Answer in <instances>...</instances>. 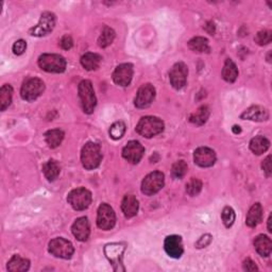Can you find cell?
I'll return each mask as SVG.
<instances>
[{"label":"cell","mask_w":272,"mask_h":272,"mask_svg":"<svg viewBox=\"0 0 272 272\" xmlns=\"http://www.w3.org/2000/svg\"><path fill=\"white\" fill-rule=\"evenodd\" d=\"M212 235L211 234H204L203 236H201L199 238V240L196 243V247L198 249H201V248H205L209 244L212 243Z\"/></svg>","instance_id":"obj_38"},{"label":"cell","mask_w":272,"mask_h":272,"mask_svg":"<svg viewBox=\"0 0 272 272\" xmlns=\"http://www.w3.org/2000/svg\"><path fill=\"white\" fill-rule=\"evenodd\" d=\"M272 40V33L271 31L269 30H263V31H259V32L256 34L255 36V43L259 46H265V45H268L269 43H271Z\"/></svg>","instance_id":"obj_37"},{"label":"cell","mask_w":272,"mask_h":272,"mask_svg":"<svg viewBox=\"0 0 272 272\" xmlns=\"http://www.w3.org/2000/svg\"><path fill=\"white\" fill-rule=\"evenodd\" d=\"M102 58L97 53L88 52L81 58V64L86 70H96L100 66Z\"/></svg>","instance_id":"obj_26"},{"label":"cell","mask_w":272,"mask_h":272,"mask_svg":"<svg viewBox=\"0 0 272 272\" xmlns=\"http://www.w3.org/2000/svg\"><path fill=\"white\" fill-rule=\"evenodd\" d=\"M39 66L47 72L61 73L66 69V60L60 54L44 53L39 58Z\"/></svg>","instance_id":"obj_4"},{"label":"cell","mask_w":272,"mask_h":272,"mask_svg":"<svg viewBox=\"0 0 272 272\" xmlns=\"http://www.w3.org/2000/svg\"><path fill=\"white\" fill-rule=\"evenodd\" d=\"M133 77V65L125 63L116 67L113 72L114 82L119 86H128L132 81Z\"/></svg>","instance_id":"obj_14"},{"label":"cell","mask_w":272,"mask_h":272,"mask_svg":"<svg viewBox=\"0 0 272 272\" xmlns=\"http://www.w3.org/2000/svg\"><path fill=\"white\" fill-rule=\"evenodd\" d=\"M115 31L110 28V27H106L103 29L101 35L99 36L98 39V45L100 46L101 48H107L109 47L115 40Z\"/></svg>","instance_id":"obj_32"},{"label":"cell","mask_w":272,"mask_h":272,"mask_svg":"<svg viewBox=\"0 0 272 272\" xmlns=\"http://www.w3.org/2000/svg\"><path fill=\"white\" fill-rule=\"evenodd\" d=\"M48 250L49 253H51L53 256L64 259L71 258V256L73 255V252H75L72 244L62 237L52 239L51 242L49 243Z\"/></svg>","instance_id":"obj_9"},{"label":"cell","mask_w":272,"mask_h":272,"mask_svg":"<svg viewBox=\"0 0 272 272\" xmlns=\"http://www.w3.org/2000/svg\"><path fill=\"white\" fill-rule=\"evenodd\" d=\"M27 49V43L23 40H18L14 43L13 45V52L16 55H22Z\"/></svg>","instance_id":"obj_39"},{"label":"cell","mask_w":272,"mask_h":272,"mask_svg":"<svg viewBox=\"0 0 272 272\" xmlns=\"http://www.w3.org/2000/svg\"><path fill=\"white\" fill-rule=\"evenodd\" d=\"M202 190V182L197 178L190 179L189 182L186 184V193L190 197H195L200 194Z\"/></svg>","instance_id":"obj_34"},{"label":"cell","mask_w":272,"mask_h":272,"mask_svg":"<svg viewBox=\"0 0 272 272\" xmlns=\"http://www.w3.org/2000/svg\"><path fill=\"white\" fill-rule=\"evenodd\" d=\"M30 268V261L20 255H14L8 263V270L12 272H23Z\"/></svg>","instance_id":"obj_27"},{"label":"cell","mask_w":272,"mask_h":272,"mask_svg":"<svg viewBox=\"0 0 272 272\" xmlns=\"http://www.w3.org/2000/svg\"><path fill=\"white\" fill-rule=\"evenodd\" d=\"M271 219H272V217H271V215L269 216V218H268V231L271 233L272 232V227H271Z\"/></svg>","instance_id":"obj_45"},{"label":"cell","mask_w":272,"mask_h":272,"mask_svg":"<svg viewBox=\"0 0 272 272\" xmlns=\"http://www.w3.org/2000/svg\"><path fill=\"white\" fill-rule=\"evenodd\" d=\"M102 159L101 147L96 143H88L81 152V162L85 169H96Z\"/></svg>","instance_id":"obj_2"},{"label":"cell","mask_w":272,"mask_h":272,"mask_svg":"<svg viewBox=\"0 0 272 272\" xmlns=\"http://www.w3.org/2000/svg\"><path fill=\"white\" fill-rule=\"evenodd\" d=\"M204 28H205L206 32H208L209 34L213 35L215 33V24L213 23H208Z\"/></svg>","instance_id":"obj_43"},{"label":"cell","mask_w":272,"mask_h":272,"mask_svg":"<svg viewBox=\"0 0 272 272\" xmlns=\"http://www.w3.org/2000/svg\"><path fill=\"white\" fill-rule=\"evenodd\" d=\"M71 231L73 236H75L80 242H86L90 237L91 227L89 219L86 217L78 218L71 227Z\"/></svg>","instance_id":"obj_17"},{"label":"cell","mask_w":272,"mask_h":272,"mask_svg":"<svg viewBox=\"0 0 272 272\" xmlns=\"http://www.w3.org/2000/svg\"><path fill=\"white\" fill-rule=\"evenodd\" d=\"M145 153V148L139 141L131 140L122 149V157L131 164H138Z\"/></svg>","instance_id":"obj_13"},{"label":"cell","mask_w":272,"mask_h":272,"mask_svg":"<svg viewBox=\"0 0 272 272\" xmlns=\"http://www.w3.org/2000/svg\"><path fill=\"white\" fill-rule=\"evenodd\" d=\"M187 164L184 160H179V162L175 163L171 168V175L175 179H182L187 172Z\"/></svg>","instance_id":"obj_35"},{"label":"cell","mask_w":272,"mask_h":272,"mask_svg":"<svg viewBox=\"0 0 272 272\" xmlns=\"http://www.w3.org/2000/svg\"><path fill=\"white\" fill-rule=\"evenodd\" d=\"M238 77V69L236 65L231 59H227L225 63L224 69H222V78H224L227 82L233 83L236 81Z\"/></svg>","instance_id":"obj_28"},{"label":"cell","mask_w":272,"mask_h":272,"mask_svg":"<svg viewBox=\"0 0 272 272\" xmlns=\"http://www.w3.org/2000/svg\"><path fill=\"white\" fill-rule=\"evenodd\" d=\"M164 131V122L159 117L146 116L136 126V132L146 138H151Z\"/></svg>","instance_id":"obj_1"},{"label":"cell","mask_w":272,"mask_h":272,"mask_svg":"<svg viewBox=\"0 0 272 272\" xmlns=\"http://www.w3.org/2000/svg\"><path fill=\"white\" fill-rule=\"evenodd\" d=\"M262 218H263V207L259 203H255L251 206L248 215H247L246 225L250 227H254L258 224H261Z\"/></svg>","instance_id":"obj_22"},{"label":"cell","mask_w":272,"mask_h":272,"mask_svg":"<svg viewBox=\"0 0 272 272\" xmlns=\"http://www.w3.org/2000/svg\"><path fill=\"white\" fill-rule=\"evenodd\" d=\"M60 46L64 49V50H69L73 46V41L70 35H64L60 41Z\"/></svg>","instance_id":"obj_40"},{"label":"cell","mask_w":272,"mask_h":272,"mask_svg":"<svg viewBox=\"0 0 272 272\" xmlns=\"http://www.w3.org/2000/svg\"><path fill=\"white\" fill-rule=\"evenodd\" d=\"M262 168L264 170V172L266 174L267 177H270L272 174V170H271V157H267L264 160H263V164H262Z\"/></svg>","instance_id":"obj_41"},{"label":"cell","mask_w":272,"mask_h":272,"mask_svg":"<svg viewBox=\"0 0 272 272\" xmlns=\"http://www.w3.org/2000/svg\"><path fill=\"white\" fill-rule=\"evenodd\" d=\"M164 248L167 254L172 258H180L183 254V244L181 236L178 235H170V236L166 237L164 243Z\"/></svg>","instance_id":"obj_16"},{"label":"cell","mask_w":272,"mask_h":272,"mask_svg":"<svg viewBox=\"0 0 272 272\" xmlns=\"http://www.w3.org/2000/svg\"><path fill=\"white\" fill-rule=\"evenodd\" d=\"M126 133V125L122 121H117L113 123L112 127L110 128V136L113 139L121 138Z\"/></svg>","instance_id":"obj_33"},{"label":"cell","mask_w":272,"mask_h":272,"mask_svg":"<svg viewBox=\"0 0 272 272\" xmlns=\"http://www.w3.org/2000/svg\"><path fill=\"white\" fill-rule=\"evenodd\" d=\"M165 177L160 171H154L148 175L141 183V191L146 196H153L164 187Z\"/></svg>","instance_id":"obj_8"},{"label":"cell","mask_w":272,"mask_h":272,"mask_svg":"<svg viewBox=\"0 0 272 272\" xmlns=\"http://www.w3.org/2000/svg\"><path fill=\"white\" fill-rule=\"evenodd\" d=\"M240 117H242V119L253 121H266L269 119V111L264 107L254 106L246 110Z\"/></svg>","instance_id":"obj_19"},{"label":"cell","mask_w":272,"mask_h":272,"mask_svg":"<svg viewBox=\"0 0 272 272\" xmlns=\"http://www.w3.org/2000/svg\"><path fill=\"white\" fill-rule=\"evenodd\" d=\"M243 267H244L245 271H257L258 270L256 264L250 258L246 259V261L243 264Z\"/></svg>","instance_id":"obj_42"},{"label":"cell","mask_w":272,"mask_h":272,"mask_svg":"<svg viewBox=\"0 0 272 272\" xmlns=\"http://www.w3.org/2000/svg\"><path fill=\"white\" fill-rule=\"evenodd\" d=\"M60 171H61L60 166L57 163V160L54 159H49L48 162L43 166V172H44L47 180L50 182L57 180L60 175Z\"/></svg>","instance_id":"obj_29"},{"label":"cell","mask_w":272,"mask_h":272,"mask_svg":"<svg viewBox=\"0 0 272 272\" xmlns=\"http://www.w3.org/2000/svg\"><path fill=\"white\" fill-rule=\"evenodd\" d=\"M116 215L109 204L102 203L98 208L97 226L103 231H110L115 227Z\"/></svg>","instance_id":"obj_10"},{"label":"cell","mask_w":272,"mask_h":272,"mask_svg":"<svg viewBox=\"0 0 272 272\" xmlns=\"http://www.w3.org/2000/svg\"><path fill=\"white\" fill-rule=\"evenodd\" d=\"M45 91V83L39 78H29L23 82L21 96L26 101H34Z\"/></svg>","instance_id":"obj_5"},{"label":"cell","mask_w":272,"mask_h":272,"mask_svg":"<svg viewBox=\"0 0 272 272\" xmlns=\"http://www.w3.org/2000/svg\"><path fill=\"white\" fill-rule=\"evenodd\" d=\"M139 204L133 195H126L121 202V209L127 218H132L138 213Z\"/></svg>","instance_id":"obj_20"},{"label":"cell","mask_w":272,"mask_h":272,"mask_svg":"<svg viewBox=\"0 0 272 272\" xmlns=\"http://www.w3.org/2000/svg\"><path fill=\"white\" fill-rule=\"evenodd\" d=\"M254 248L259 255L265 257L269 256L272 250L271 239L266 235H258L254 239Z\"/></svg>","instance_id":"obj_21"},{"label":"cell","mask_w":272,"mask_h":272,"mask_svg":"<svg viewBox=\"0 0 272 272\" xmlns=\"http://www.w3.org/2000/svg\"><path fill=\"white\" fill-rule=\"evenodd\" d=\"M209 109L206 106H202L198 109L195 113H193L189 117V121L195 123L197 126H202L205 123L209 117Z\"/></svg>","instance_id":"obj_30"},{"label":"cell","mask_w":272,"mask_h":272,"mask_svg":"<svg viewBox=\"0 0 272 272\" xmlns=\"http://www.w3.org/2000/svg\"><path fill=\"white\" fill-rule=\"evenodd\" d=\"M269 147L270 141L264 136H256L250 141V149L256 156H261V154L265 153L269 149Z\"/></svg>","instance_id":"obj_25"},{"label":"cell","mask_w":272,"mask_h":272,"mask_svg":"<svg viewBox=\"0 0 272 272\" xmlns=\"http://www.w3.org/2000/svg\"><path fill=\"white\" fill-rule=\"evenodd\" d=\"M79 97L81 100V104L84 113L92 114L97 106V99L94 91L92 84L89 80H83L79 84Z\"/></svg>","instance_id":"obj_3"},{"label":"cell","mask_w":272,"mask_h":272,"mask_svg":"<svg viewBox=\"0 0 272 272\" xmlns=\"http://www.w3.org/2000/svg\"><path fill=\"white\" fill-rule=\"evenodd\" d=\"M233 132L237 134V133H240V132H242V130H240V127L234 126V127H233Z\"/></svg>","instance_id":"obj_44"},{"label":"cell","mask_w":272,"mask_h":272,"mask_svg":"<svg viewBox=\"0 0 272 272\" xmlns=\"http://www.w3.org/2000/svg\"><path fill=\"white\" fill-rule=\"evenodd\" d=\"M55 22H57V17L51 12H44L41 15L40 23L36 24L35 27L31 28L29 30L30 35L36 36V38H42V36H46L54 29Z\"/></svg>","instance_id":"obj_7"},{"label":"cell","mask_w":272,"mask_h":272,"mask_svg":"<svg viewBox=\"0 0 272 272\" xmlns=\"http://www.w3.org/2000/svg\"><path fill=\"white\" fill-rule=\"evenodd\" d=\"M12 97H13V89L10 84H4L0 90V109L2 112L10 107Z\"/></svg>","instance_id":"obj_31"},{"label":"cell","mask_w":272,"mask_h":272,"mask_svg":"<svg viewBox=\"0 0 272 272\" xmlns=\"http://www.w3.org/2000/svg\"><path fill=\"white\" fill-rule=\"evenodd\" d=\"M221 218H222V221H224V225L226 226V227H231L234 225L236 215H235V212L232 207L226 206L224 208V211H222Z\"/></svg>","instance_id":"obj_36"},{"label":"cell","mask_w":272,"mask_h":272,"mask_svg":"<svg viewBox=\"0 0 272 272\" xmlns=\"http://www.w3.org/2000/svg\"><path fill=\"white\" fill-rule=\"evenodd\" d=\"M188 47L191 51L198 53H209L211 52V47H209L208 41L202 36H197V38L191 39L188 42Z\"/></svg>","instance_id":"obj_23"},{"label":"cell","mask_w":272,"mask_h":272,"mask_svg":"<svg viewBox=\"0 0 272 272\" xmlns=\"http://www.w3.org/2000/svg\"><path fill=\"white\" fill-rule=\"evenodd\" d=\"M194 160L198 166L203 168L212 167L216 162V153L207 147H200L194 153Z\"/></svg>","instance_id":"obj_15"},{"label":"cell","mask_w":272,"mask_h":272,"mask_svg":"<svg viewBox=\"0 0 272 272\" xmlns=\"http://www.w3.org/2000/svg\"><path fill=\"white\" fill-rule=\"evenodd\" d=\"M67 201L76 211H84L91 203V193L83 187L72 189L67 197Z\"/></svg>","instance_id":"obj_6"},{"label":"cell","mask_w":272,"mask_h":272,"mask_svg":"<svg viewBox=\"0 0 272 272\" xmlns=\"http://www.w3.org/2000/svg\"><path fill=\"white\" fill-rule=\"evenodd\" d=\"M188 68L183 62H179L172 66L169 72V80L171 85L176 90L183 89L187 81Z\"/></svg>","instance_id":"obj_11"},{"label":"cell","mask_w":272,"mask_h":272,"mask_svg":"<svg viewBox=\"0 0 272 272\" xmlns=\"http://www.w3.org/2000/svg\"><path fill=\"white\" fill-rule=\"evenodd\" d=\"M45 139L49 148L54 149V148H58L62 144V141H63L64 132L60 129L49 130V131L45 133Z\"/></svg>","instance_id":"obj_24"},{"label":"cell","mask_w":272,"mask_h":272,"mask_svg":"<svg viewBox=\"0 0 272 272\" xmlns=\"http://www.w3.org/2000/svg\"><path fill=\"white\" fill-rule=\"evenodd\" d=\"M154 98H156V89L152 84L141 85L137 94H136L134 104L138 109H146L151 106Z\"/></svg>","instance_id":"obj_12"},{"label":"cell","mask_w":272,"mask_h":272,"mask_svg":"<svg viewBox=\"0 0 272 272\" xmlns=\"http://www.w3.org/2000/svg\"><path fill=\"white\" fill-rule=\"evenodd\" d=\"M126 247L123 244H111L106 246V255L109 258V261L112 263L114 266V269L116 268V265H121L122 264V254L125 252Z\"/></svg>","instance_id":"obj_18"}]
</instances>
